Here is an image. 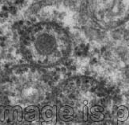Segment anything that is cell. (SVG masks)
Returning <instances> with one entry per match:
<instances>
[{"instance_id": "cell-4", "label": "cell", "mask_w": 129, "mask_h": 125, "mask_svg": "<svg viewBox=\"0 0 129 125\" xmlns=\"http://www.w3.org/2000/svg\"><path fill=\"white\" fill-rule=\"evenodd\" d=\"M70 69H71V70H75V69H76V68H75V66H71V67L70 68Z\"/></svg>"}, {"instance_id": "cell-5", "label": "cell", "mask_w": 129, "mask_h": 125, "mask_svg": "<svg viewBox=\"0 0 129 125\" xmlns=\"http://www.w3.org/2000/svg\"><path fill=\"white\" fill-rule=\"evenodd\" d=\"M59 125H65V124L63 121H60V122H59Z\"/></svg>"}, {"instance_id": "cell-8", "label": "cell", "mask_w": 129, "mask_h": 125, "mask_svg": "<svg viewBox=\"0 0 129 125\" xmlns=\"http://www.w3.org/2000/svg\"><path fill=\"white\" fill-rule=\"evenodd\" d=\"M22 24H23V21H21L20 22H19V25H22Z\"/></svg>"}, {"instance_id": "cell-6", "label": "cell", "mask_w": 129, "mask_h": 125, "mask_svg": "<svg viewBox=\"0 0 129 125\" xmlns=\"http://www.w3.org/2000/svg\"><path fill=\"white\" fill-rule=\"evenodd\" d=\"M3 10H7V7H6V6H3Z\"/></svg>"}, {"instance_id": "cell-2", "label": "cell", "mask_w": 129, "mask_h": 125, "mask_svg": "<svg viewBox=\"0 0 129 125\" xmlns=\"http://www.w3.org/2000/svg\"><path fill=\"white\" fill-rule=\"evenodd\" d=\"M60 71H61V72H62L63 73H65V72H66V68H64V67L61 68Z\"/></svg>"}, {"instance_id": "cell-7", "label": "cell", "mask_w": 129, "mask_h": 125, "mask_svg": "<svg viewBox=\"0 0 129 125\" xmlns=\"http://www.w3.org/2000/svg\"><path fill=\"white\" fill-rule=\"evenodd\" d=\"M54 14H58V12L56 10H54Z\"/></svg>"}, {"instance_id": "cell-1", "label": "cell", "mask_w": 129, "mask_h": 125, "mask_svg": "<svg viewBox=\"0 0 129 125\" xmlns=\"http://www.w3.org/2000/svg\"><path fill=\"white\" fill-rule=\"evenodd\" d=\"M83 118H84V120L86 121L87 120V107L85 106L84 107V110H83Z\"/></svg>"}, {"instance_id": "cell-3", "label": "cell", "mask_w": 129, "mask_h": 125, "mask_svg": "<svg viewBox=\"0 0 129 125\" xmlns=\"http://www.w3.org/2000/svg\"><path fill=\"white\" fill-rule=\"evenodd\" d=\"M59 77H60L59 76H55L54 77V81H57L58 79H59Z\"/></svg>"}]
</instances>
